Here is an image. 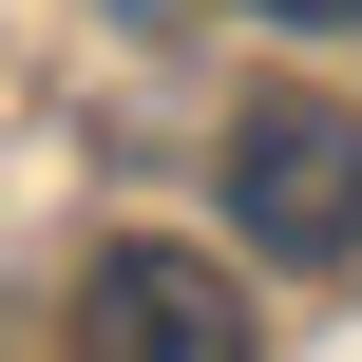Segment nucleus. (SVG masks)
<instances>
[{"label": "nucleus", "mask_w": 362, "mask_h": 362, "mask_svg": "<svg viewBox=\"0 0 362 362\" xmlns=\"http://www.w3.org/2000/svg\"><path fill=\"white\" fill-rule=\"evenodd\" d=\"M76 344L95 362H248V286L229 267H191V248H95V286H76Z\"/></svg>", "instance_id": "2"}, {"label": "nucleus", "mask_w": 362, "mask_h": 362, "mask_svg": "<svg viewBox=\"0 0 362 362\" xmlns=\"http://www.w3.org/2000/svg\"><path fill=\"white\" fill-rule=\"evenodd\" d=\"M210 172H229L248 267H344L362 248V115H325V95H248Z\"/></svg>", "instance_id": "1"}, {"label": "nucleus", "mask_w": 362, "mask_h": 362, "mask_svg": "<svg viewBox=\"0 0 362 362\" xmlns=\"http://www.w3.org/2000/svg\"><path fill=\"white\" fill-rule=\"evenodd\" d=\"M134 19H172V0H134Z\"/></svg>", "instance_id": "4"}, {"label": "nucleus", "mask_w": 362, "mask_h": 362, "mask_svg": "<svg viewBox=\"0 0 362 362\" xmlns=\"http://www.w3.org/2000/svg\"><path fill=\"white\" fill-rule=\"evenodd\" d=\"M267 19H305V38H344V19H362V0H267Z\"/></svg>", "instance_id": "3"}]
</instances>
